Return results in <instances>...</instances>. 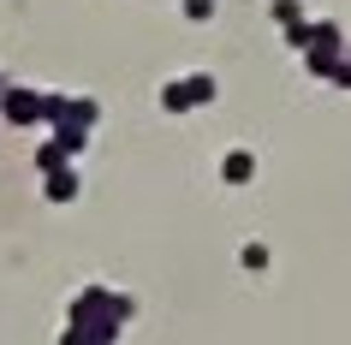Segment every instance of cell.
Listing matches in <instances>:
<instances>
[{"label": "cell", "mask_w": 351, "mask_h": 345, "mask_svg": "<svg viewBox=\"0 0 351 345\" xmlns=\"http://www.w3.org/2000/svg\"><path fill=\"white\" fill-rule=\"evenodd\" d=\"M208 95H215V78H208V72H191V78H173V84H167L161 108L167 113H185V108H203Z\"/></svg>", "instance_id": "1"}, {"label": "cell", "mask_w": 351, "mask_h": 345, "mask_svg": "<svg viewBox=\"0 0 351 345\" xmlns=\"http://www.w3.org/2000/svg\"><path fill=\"white\" fill-rule=\"evenodd\" d=\"M250 173H256V161H250L244 149H232V155H226V161H221V179H226V185H244V179H250Z\"/></svg>", "instance_id": "2"}, {"label": "cell", "mask_w": 351, "mask_h": 345, "mask_svg": "<svg viewBox=\"0 0 351 345\" xmlns=\"http://www.w3.org/2000/svg\"><path fill=\"white\" fill-rule=\"evenodd\" d=\"M72 191H77V179L66 173V167H60V173H48V197H54V202H66Z\"/></svg>", "instance_id": "3"}, {"label": "cell", "mask_w": 351, "mask_h": 345, "mask_svg": "<svg viewBox=\"0 0 351 345\" xmlns=\"http://www.w3.org/2000/svg\"><path fill=\"white\" fill-rule=\"evenodd\" d=\"M185 12L191 19H208V0H185Z\"/></svg>", "instance_id": "4"}]
</instances>
